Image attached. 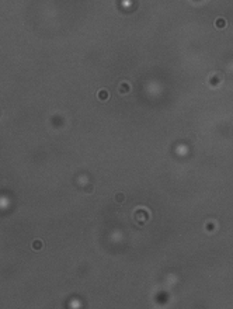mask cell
<instances>
[{"label": "cell", "mask_w": 233, "mask_h": 309, "mask_svg": "<svg viewBox=\"0 0 233 309\" xmlns=\"http://www.w3.org/2000/svg\"><path fill=\"white\" fill-rule=\"evenodd\" d=\"M44 247H45V245H44V240L42 239H34L31 242V249L34 252H41Z\"/></svg>", "instance_id": "1"}, {"label": "cell", "mask_w": 233, "mask_h": 309, "mask_svg": "<svg viewBox=\"0 0 233 309\" xmlns=\"http://www.w3.org/2000/svg\"><path fill=\"white\" fill-rule=\"evenodd\" d=\"M115 199H117L118 202H122V201H124V195H122V194H118V195H115Z\"/></svg>", "instance_id": "2"}]
</instances>
